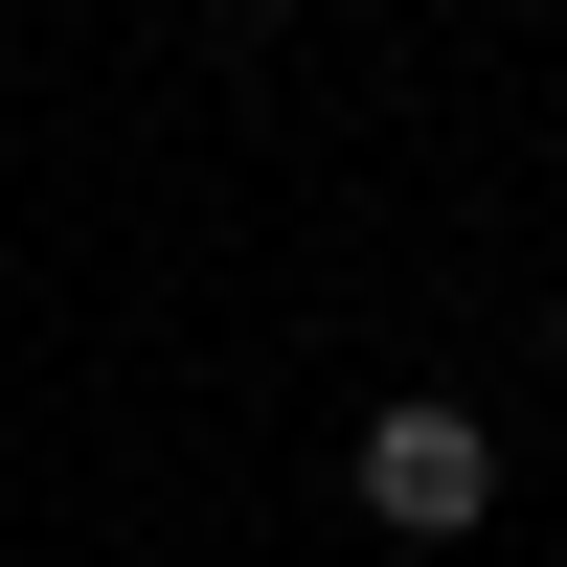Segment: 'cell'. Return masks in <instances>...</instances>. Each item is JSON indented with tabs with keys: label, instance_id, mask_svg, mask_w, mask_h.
<instances>
[{
	"label": "cell",
	"instance_id": "obj_1",
	"mask_svg": "<svg viewBox=\"0 0 567 567\" xmlns=\"http://www.w3.org/2000/svg\"><path fill=\"white\" fill-rule=\"evenodd\" d=\"M341 499H363V523H386L409 567H432V545H477V523H499V432H477V409H432V386H409V409H363Z\"/></svg>",
	"mask_w": 567,
	"mask_h": 567
},
{
	"label": "cell",
	"instance_id": "obj_2",
	"mask_svg": "<svg viewBox=\"0 0 567 567\" xmlns=\"http://www.w3.org/2000/svg\"><path fill=\"white\" fill-rule=\"evenodd\" d=\"M545 363H567V296H545Z\"/></svg>",
	"mask_w": 567,
	"mask_h": 567
}]
</instances>
